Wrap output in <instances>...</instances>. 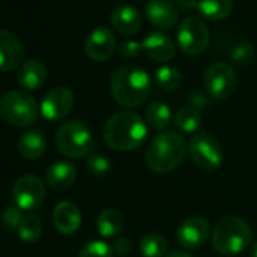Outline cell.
Segmentation results:
<instances>
[{
  "label": "cell",
  "mask_w": 257,
  "mask_h": 257,
  "mask_svg": "<svg viewBox=\"0 0 257 257\" xmlns=\"http://www.w3.org/2000/svg\"><path fill=\"white\" fill-rule=\"evenodd\" d=\"M2 218H4V222L10 227V228H19L20 222L23 221L25 215L22 213V209L19 206H7L4 209V213H2Z\"/></svg>",
  "instance_id": "1f68e13d"
},
{
  "label": "cell",
  "mask_w": 257,
  "mask_h": 257,
  "mask_svg": "<svg viewBox=\"0 0 257 257\" xmlns=\"http://www.w3.org/2000/svg\"><path fill=\"white\" fill-rule=\"evenodd\" d=\"M143 50L155 62H168L176 55V44L164 32H150L143 41Z\"/></svg>",
  "instance_id": "e0dca14e"
},
{
  "label": "cell",
  "mask_w": 257,
  "mask_h": 257,
  "mask_svg": "<svg viewBox=\"0 0 257 257\" xmlns=\"http://www.w3.org/2000/svg\"><path fill=\"white\" fill-rule=\"evenodd\" d=\"M203 83L209 97L215 100H225L233 94L237 85V76L231 64L218 61L207 67Z\"/></svg>",
  "instance_id": "9c48e42d"
},
{
  "label": "cell",
  "mask_w": 257,
  "mask_h": 257,
  "mask_svg": "<svg viewBox=\"0 0 257 257\" xmlns=\"http://www.w3.org/2000/svg\"><path fill=\"white\" fill-rule=\"evenodd\" d=\"M46 197L44 182L37 176H23L13 186V198L22 210H35Z\"/></svg>",
  "instance_id": "30bf717a"
},
{
  "label": "cell",
  "mask_w": 257,
  "mask_h": 257,
  "mask_svg": "<svg viewBox=\"0 0 257 257\" xmlns=\"http://www.w3.org/2000/svg\"><path fill=\"white\" fill-rule=\"evenodd\" d=\"M174 5L179 13L188 14L198 7V0H174Z\"/></svg>",
  "instance_id": "e575fe53"
},
{
  "label": "cell",
  "mask_w": 257,
  "mask_h": 257,
  "mask_svg": "<svg viewBox=\"0 0 257 257\" xmlns=\"http://www.w3.org/2000/svg\"><path fill=\"white\" fill-rule=\"evenodd\" d=\"M55 141L58 150L70 159H79L86 156L94 144L89 127L79 119L64 122L58 128Z\"/></svg>",
  "instance_id": "5b68a950"
},
{
  "label": "cell",
  "mask_w": 257,
  "mask_h": 257,
  "mask_svg": "<svg viewBox=\"0 0 257 257\" xmlns=\"http://www.w3.org/2000/svg\"><path fill=\"white\" fill-rule=\"evenodd\" d=\"M77 177L76 167L68 161H58L52 164L46 171V183L55 191L68 189Z\"/></svg>",
  "instance_id": "ffe728a7"
},
{
  "label": "cell",
  "mask_w": 257,
  "mask_h": 257,
  "mask_svg": "<svg viewBox=\"0 0 257 257\" xmlns=\"http://www.w3.org/2000/svg\"><path fill=\"white\" fill-rule=\"evenodd\" d=\"M146 16L150 25L158 29H171L179 23V11L173 0H149Z\"/></svg>",
  "instance_id": "9a60e30c"
},
{
  "label": "cell",
  "mask_w": 257,
  "mask_h": 257,
  "mask_svg": "<svg viewBox=\"0 0 257 257\" xmlns=\"http://www.w3.org/2000/svg\"><path fill=\"white\" fill-rule=\"evenodd\" d=\"M110 23L121 35L132 37L140 32L143 26V17L137 8L131 5H119L110 13Z\"/></svg>",
  "instance_id": "2e32d148"
},
{
  "label": "cell",
  "mask_w": 257,
  "mask_h": 257,
  "mask_svg": "<svg viewBox=\"0 0 257 257\" xmlns=\"http://www.w3.org/2000/svg\"><path fill=\"white\" fill-rule=\"evenodd\" d=\"M116 49V38L109 28L92 29L85 40V53L89 59L103 62L107 61Z\"/></svg>",
  "instance_id": "7c38bea8"
},
{
  "label": "cell",
  "mask_w": 257,
  "mask_h": 257,
  "mask_svg": "<svg viewBox=\"0 0 257 257\" xmlns=\"http://www.w3.org/2000/svg\"><path fill=\"white\" fill-rule=\"evenodd\" d=\"M197 10L206 20L219 22L231 13L233 0H198Z\"/></svg>",
  "instance_id": "603a6c76"
},
{
  "label": "cell",
  "mask_w": 257,
  "mask_h": 257,
  "mask_svg": "<svg viewBox=\"0 0 257 257\" xmlns=\"http://www.w3.org/2000/svg\"><path fill=\"white\" fill-rule=\"evenodd\" d=\"M255 58V49L251 43L248 41H242L233 46V49L230 50V61L231 65L243 68L248 67Z\"/></svg>",
  "instance_id": "f1b7e54d"
},
{
  "label": "cell",
  "mask_w": 257,
  "mask_h": 257,
  "mask_svg": "<svg viewBox=\"0 0 257 257\" xmlns=\"http://www.w3.org/2000/svg\"><path fill=\"white\" fill-rule=\"evenodd\" d=\"M25 53V46L16 34L0 29V71L19 68L23 64Z\"/></svg>",
  "instance_id": "5bb4252c"
},
{
  "label": "cell",
  "mask_w": 257,
  "mask_h": 257,
  "mask_svg": "<svg viewBox=\"0 0 257 257\" xmlns=\"http://www.w3.org/2000/svg\"><path fill=\"white\" fill-rule=\"evenodd\" d=\"M40 107L35 98L22 91H10L0 97V116L16 127H28L38 119Z\"/></svg>",
  "instance_id": "8992f818"
},
{
  "label": "cell",
  "mask_w": 257,
  "mask_h": 257,
  "mask_svg": "<svg viewBox=\"0 0 257 257\" xmlns=\"http://www.w3.org/2000/svg\"><path fill=\"white\" fill-rule=\"evenodd\" d=\"M47 140L40 128H29L20 135L17 143V150L22 158L28 161H35L46 153Z\"/></svg>",
  "instance_id": "44dd1931"
},
{
  "label": "cell",
  "mask_w": 257,
  "mask_h": 257,
  "mask_svg": "<svg viewBox=\"0 0 257 257\" xmlns=\"http://www.w3.org/2000/svg\"><path fill=\"white\" fill-rule=\"evenodd\" d=\"M124 228V215L116 209H104L97 218V230L103 237H113Z\"/></svg>",
  "instance_id": "7402d4cb"
},
{
  "label": "cell",
  "mask_w": 257,
  "mask_h": 257,
  "mask_svg": "<svg viewBox=\"0 0 257 257\" xmlns=\"http://www.w3.org/2000/svg\"><path fill=\"white\" fill-rule=\"evenodd\" d=\"M113 100L124 107L141 106L152 92V79L140 67L125 65L113 71L109 80Z\"/></svg>",
  "instance_id": "7a4b0ae2"
},
{
  "label": "cell",
  "mask_w": 257,
  "mask_h": 257,
  "mask_svg": "<svg viewBox=\"0 0 257 257\" xmlns=\"http://www.w3.org/2000/svg\"><path fill=\"white\" fill-rule=\"evenodd\" d=\"M147 122L156 128V131H165V128L171 124V109L164 101H153L147 107L146 113Z\"/></svg>",
  "instance_id": "d4e9b609"
},
{
  "label": "cell",
  "mask_w": 257,
  "mask_h": 257,
  "mask_svg": "<svg viewBox=\"0 0 257 257\" xmlns=\"http://www.w3.org/2000/svg\"><path fill=\"white\" fill-rule=\"evenodd\" d=\"M110 248H112L113 254H116L119 257H124V255H127L128 252L132 251V242L128 240L127 237H118V239L113 240Z\"/></svg>",
  "instance_id": "836d02e7"
},
{
  "label": "cell",
  "mask_w": 257,
  "mask_h": 257,
  "mask_svg": "<svg viewBox=\"0 0 257 257\" xmlns=\"http://www.w3.org/2000/svg\"><path fill=\"white\" fill-rule=\"evenodd\" d=\"M191 101L195 104V109H197V106H204V104H206L204 97H203L201 94H198V92H195V94L191 95Z\"/></svg>",
  "instance_id": "d590c367"
},
{
  "label": "cell",
  "mask_w": 257,
  "mask_h": 257,
  "mask_svg": "<svg viewBox=\"0 0 257 257\" xmlns=\"http://www.w3.org/2000/svg\"><path fill=\"white\" fill-rule=\"evenodd\" d=\"M82 215L79 207L71 201H61L53 209V224L62 234H73L79 230Z\"/></svg>",
  "instance_id": "ac0fdd59"
},
{
  "label": "cell",
  "mask_w": 257,
  "mask_h": 257,
  "mask_svg": "<svg viewBox=\"0 0 257 257\" xmlns=\"http://www.w3.org/2000/svg\"><path fill=\"white\" fill-rule=\"evenodd\" d=\"M19 236L23 242L26 243H34L41 237L43 233V224L37 215H25L23 221L20 222L19 228Z\"/></svg>",
  "instance_id": "83f0119b"
},
{
  "label": "cell",
  "mask_w": 257,
  "mask_h": 257,
  "mask_svg": "<svg viewBox=\"0 0 257 257\" xmlns=\"http://www.w3.org/2000/svg\"><path fill=\"white\" fill-rule=\"evenodd\" d=\"M174 124L183 134H198L203 116L195 107H180L174 115Z\"/></svg>",
  "instance_id": "cb8c5ba5"
},
{
  "label": "cell",
  "mask_w": 257,
  "mask_h": 257,
  "mask_svg": "<svg viewBox=\"0 0 257 257\" xmlns=\"http://www.w3.org/2000/svg\"><path fill=\"white\" fill-rule=\"evenodd\" d=\"M165 257H192V255L188 254V252H185V251H173V252H170Z\"/></svg>",
  "instance_id": "8d00e7d4"
},
{
  "label": "cell",
  "mask_w": 257,
  "mask_h": 257,
  "mask_svg": "<svg viewBox=\"0 0 257 257\" xmlns=\"http://www.w3.org/2000/svg\"><path fill=\"white\" fill-rule=\"evenodd\" d=\"M186 141L174 131H164L156 135L146 152V162L153 173L167 174L174 171L185 159Z\"/></svg>",
  "instance_id": "3957f363"
},
{
  "label": "cell",
  "mask_w": 257,
  "mask_h": 257,
  "mask_svg": "<svg viewBox=\"0 0 257 257\" xmlns=\"http://www.w3.org/2000/svg\"><path fill=\"white\" fill-rule=\"evenodd\" d=\"M47 77V68L40 59H28L19 67L17 82L26 91H34L43 86Z\"/></svg>",
  "instance_id": "d6986e66"
},
{
  "label": "cell",
  "mask_w": 257,
  "mask_h": 257,
  "mask_svg": "<svg viewBox=\"0 0 257 257\" xmlns=\"http://www.w3.org/2000/svg\"><path fill=\"white\" fill-rule=\"evenodd\" d=\"M210 234V224L203 216H191L185 219L176 233L179 245L186 249L200 248Z\"/></svg>",
  "instance_id": "4fadbf2b"
},
{
  "label": "cell",
  "mask_w": 257,
  "mask_h": 257,
  "mask_svg": "<svg viewBox=\"0 0 257 257\" xmlns=\"http://www.w3.org/2000/svg\"><path fill=\"white\" fill-rule=\"evenodd\" d=\"M168 251V240L159 233H149L140 240L143 257H164Z\"/></svg>",
  "instance_id": "4316f807"
},
{
  "label": "cell",
  "mask_w": 257,
  "mask_h": 257,
  "mask_svg": "<svg viewBox=\"0 0 257 257\" xmlns=\"http://www.w3.org/2000/svg\"><path fill=\"white\" fill-rule=\"evenodd\" d=\"M112 168V164L109 162V159L103 155H92L86 159V170L92 174V176H106Z\"/></svg>",
  "instance_id": "4dcf8cb0"
},
{
  "label": "cell",
  "mask_w": 257,
  "mask_h": 257,
  "mask_svg": "<svg viewBox=\"0 0 257 257\" xmlns=\"http://www.w3.org/2000/svg\"><path fill=\"white\" fill-rule=\"evenodd\" d=\"M149 135L146 121L132 110H119L109 116L103 125L104 143L116 152L140 149Z\"/></svg>",
  "instance_id": "6da1fadb"
},
{
  "label": "cell",
  "mask_w": 257,
  "mask_h": 257,
  "mask_svg": "<svg viewBox=\"0 0 257 257\" xmlns=\"http://www.w3.org/2000/svg\"><path fill=\"white\" fill-rule=\"evenodd\" d=\"M191 159L194 164L207 173L216 171L222 165V149L221 144L216 141V138L207 132H198L195 134L188 146Z\"/></svg>",
  "instance_id": "52a82bcc"
},
{
  "label": "cell",
  "mask_w": 257,
  "mask_h": 257,
  "mask_svg": "<svg viewBox=\"0 0 257 257\" xmlns=\"http://www.w3.org/2000/svg\"><path fill=\"white\" fill-rule=\"evenodd\" d=\"M74 106V94L67 86H56L50 89L41 104L40 112L49 121H59L65 118Z\"/></svg>",
  "instance_id": "8fae6325"
},
{
  "label": "cell",
  "mask_w": 257,
  "mask_h": 257,
  "mask_svg": "<svg viewBox=\"0 0 257 257\" xmlns=\"http://www.w3.org/2000/svg\"><path fill=\"white\" fill-rule=\"evenodd\" d=\"M155 82L162 91H167V92L177 91L183 83V74L180 73L179 68L173 65H164L156 71Z\"/></svg>",
  "instance_id": "484cf974"
},
{
  "label": "cell",
  "mask_w": 257,
  "mask_h": 257,
  "mask_svg": "<svg viewBox=\"0 0 257 257\" xmlns=\"http://www.w3.org/2000/svg\"><path fill=\"white\" fill-rule=\"evenodd\" d=\"M251 257H257V242L251 245Z\"/></svg>",
  "instance_id": "74e56055"
},
{
  "label": "cell",
  "mask_w": 257,
  "mask_h": 257,
  "mask_svg": "<svg viewBox=\"0 0 257 257\" xmlns=\"http://www.w3.org/2000/svg\"><path fill=\"white\" fill-rule=\"evenodd\" d=\"M177 44L186 55H201L210 44V32L200 17H186L177 28Z\"/></svg>",
  "instance_id": "ba28073f"
},
{
  "label": "cell",
  "mask_w": 257,
  "mask_h": 257,
  "mask_svg": "<svg viewBox=\"0 0 257 257\" xmlns=\"http://www.w3.org/2000/svg\"><path fill=\"white\" fill-rule=\"evenodd\" d=\"M252 230L239 216H224L212 230V245L222 255H236L251 246Z\"/></svg>",
  "instance_id": "277c9868"
},
{
  "label": "cell",
  "mask_w": 257,
  "mask_h": 257,
  "mask_svg": "<svg viewBox=\"0 0 257 257\" xmlns=\"http://www.w3.org/2000/svg\"><path fill=\"white\" fill-rule=\"evenodd\" d=\"M143 52V44L138 41H124L122 44H119L118 47V55L125 58V59H134L138 58Z\"/></svg>",
  "instance_id": "d6a6232c"
},
{
  "label": "cell",
  "mask_w": 257,
  "mask_h": 257,
  "mask_svg": "<svg viewBox=\"0 0 257 257\" xmlns=\"http://www.w3.org/2000/svg\"><path fill=\"white\" fill-rule=\"evenodd\" d=\"M79 257H113V251L103 240H91L82 246Z\"/></svg>",
  "instance_id": "f546056e"
}]
</instances>
